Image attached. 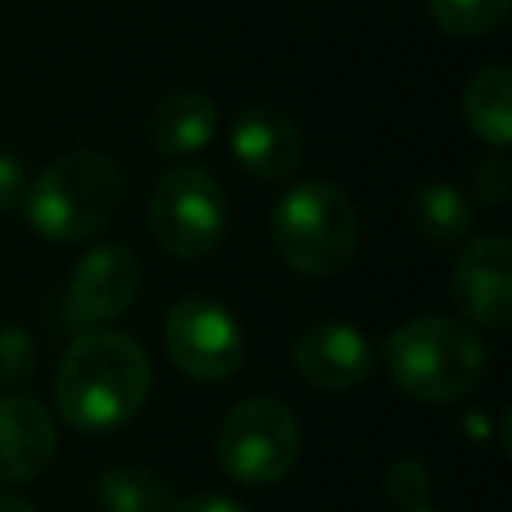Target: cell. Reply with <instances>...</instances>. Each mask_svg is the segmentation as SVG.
<instances>
[{"label": "cell", "mask_w": 512, "mask_h": 512, "mask_svg": "<svg viewBox=\"0 0 512 512\" xmlns=\"http://www.w3.org/2000/svg\"><path fill=\"white\" fill-rule=\"evenodd\" d=\"M152 392V360L128 332L84 328L64 348L52 400L72 432L96 436L128 424Z\"/></svg>", "instance_id": "1"}, {"label": "cell", "mask_w": 512, "mask_h": 512, "mask_svg": "<svg viewBox=\"0 0 512 512\" xmlns=\"http://www.w3.org/2000/svg\"><path fill=\"white\" fill-rule=\"evenodd\" d=\"M384 368L404 396L424 404H448L480 388L488 352L472 324L428 312L404 320L384 340Z\"/></svg>", "instance_id": "2"}, {"label": "cell", "mask_w": 512, "mask_h": 512, "mask_svg": "<svg viewBox=\"0 0 512 512\" xmlns=\"http://www.w3.org/2000/svg\"><path fill=\"white\" fill-rule=\"evenodd\" d=\"M124 176L108 152L80 148L68 156H56L36 172V180L24 188V216L28 224L56 240V244H80L96 236L116 204H120Z\"/></svg>", "instance_id": "3"}, {"label": "cell", "mask_w": 512, "mask_h": 512, "mask_svg": "<svg viewBox=\"0 0 512 512\" xmlns=\"http://www.w3.org/2000/svg\"><path fill=\"white\" fill-rule=\"evenodd\" d=\"M360 240V216L332 180H304L272 208V248L300 276L340 272Z\"/></svg>", "instance_id": "4"}, {"label": "cell", "mask_w": 512, "mask_h": 512, "mask_svg": "<svg viewBox=\"0 0 512 512\" xmlns=\"http://www.w3.org/2000/svg\"><path fill=\"white\" fill-rule=\"evenodd\" d=\"M300 456V420L276 396H248L228 408L216 432V464L244 488L280 484Z\"/></svg>", "instance_id": "5"}, {"label": "cell", "mask_w": 512, "mask_h": 512, "mask_svg": "<svg viewBox=\"0 0 512 512\" xmlns=\"http://www.w3.org/2000/svg\"><path fill=\"white\" fill-rule=\"evenodd\" d=\"M148 220L164 252L180 260H200L224 240L228 200L212 180V172L196 164H176L156 180Z\"/></svg>", "instance_id": "6"}, {"label": "cell", "mask_w": 512, "mask_h": 512, "mask_svg": "<svg viewBox=\"0 0 512 512\" xmlns=\"http://www.w3.org/2000/svg\"><path fill=\"white\" fill-rule=\"evenodd\" d=\"M164 352L196 384H220L244 364V332L212 296H180L164 316Z\"/></svg>", "instance_id": "7"}, {"label": "cell", "mask_w": 512, "mask_h": 512, "mask_svg": "<svg viewBox=\"0 0 512 512\" xmlns=\"http://www.w3.org/2000/svg\"><path fill=\"white\" fill-rule=\"evenodd\" d=\"M136 288H140L136 256L124 244H96L72 264L64 292V324L72 332L104 328L136 300Z\"/></svg>", "instance_id": "8"}, {"label": "cell", "mask_w": 512, "mask_h": 512, "mask_svg": "<svg viewBox=\"0 0 512 512\" xmlns=\"http://www.w3.org/2000/svg\"><path fill=\"white\" fill-rule=\"evenodd\" d=\"M452 296L476 328H504L512 320V244L476 236L452 264Z\"/></svg>", "instance_id": "9"}, {"label": "cell", "mask_w": 512, "mask_h": 512, "mask_svg": "<svg viewBox=\"0 0 512 512\" xmlns=\"http://www.w3.org/2000/svg\"><path fill=\"white\" fill-rule=\"evenodd\" d=\"M372 360H376V352H372L368 336L340 320H316L292 344L296 372L312 388H324V392H348V388L364 384V376L372 372Z\"/></svg>", "instance_id": "10"}, {"label": "cell", "mask_w": 512, "mask_h": 512, "mask_svg": "<svg viewBox=\"0 0 512 512\" xmlns=\"http://www.w3.org/2000/svg\"><path fill=\"white\" fill-rule=\"evenodd\" d=\"M56 456V420L52 412L28 396H0V484L36 480Z\"/></svg>", "instance_id": "11"}, {"label": "cell", "mask_w": 512, "mask_h": 512, "mask_svg": "<svg viewBox=\"0 0 512 512\" xmlns=\"http://www.w3.org/2000/svg\"><path fill=\"white\" fill-rule=\"evenodd\" d=\"M228 144H232V156L240 160V168L260 180H284L288 172H296L300 152H304L296 124L284 112L264 108V104L244 108L236 116Z\"/></svg>", "instance_id": "12"}, {"label": "cell", "mask_w": 512, "mask_h": 512, "mask_svg": "<svg viewBox=\"0 0 512 512\" xmlns=\"http://www.w3.org/2000/svg\"><path fill=\"white\" fill-rule=\"evenodd\" d=\"M212 136H216V104L196 88L168 92L148 120V140L168 160L204 152Z\"/></svg>", "instance_id": "13"}, {"label": "cell", "mask_w": 512, "mask_h": 512, "mask_svg": "<svg viewBox=\"0 0 512 512\" xmlns=\"http://www.w3.org/2000/svg\"><path fill=\"white\" fill-rule=\"evenodd\" d=\"M92 500L100 512H172L176 504L168 480L144 464H108L96 472Z\"/></svg>", "instance_id": "14"}, {"label": "cell", "mask_w": 512, "mask_h": 512, "mask_svg": "<svg viewBox=\"0 0 512 512\" xmlns=\"http://www.w3.org/2000/svg\"><path fill=\"white\" fill-rule=\"evenodd\" d=\"M464 120L472 136L492 148H508L512 140V72L504 64L480 68L464 88Z\"/></svg>", "instance_id": "15"}, {"label": "cell", "mask_w": 512, "mask_h": 512, "mask_svg": "<svg viewBox=\"0 0 512 512\" xmlns=\"http://www.w3.org/2000/svg\"><path fill=\"white\" fill-rule=\"evenodd\" d=\"M408 220L432 244H452L472 228V204L456 184L432 180V184L416 188V196L408 204Z\"/></svg>", "instance_id": "16"}, {"label": "cell", "mask_w": 512, "mask_h": 512, "mask_svg": "<svg viewBox=\"0 0 512 512\" xmlns=\"http://www.w3.org/2000/svg\"><path fill=\"white\" fill-rule=\"evenodd\" d=\"M512 0H428V12L436 20L440 32L472 40V36H488L504 24Z\"/></svg>", "instance_id": "17"}, {"label": "cell", "mask_w": 512, "mask_h": 512, "mask_svg": "<svg viewBox=\"0 0 512 512\" xmlns=\"http://www.w3.org/2000/svg\"><path fill=\"white\" fill-rule=\"evenodd\" d=\"M384 496H388L396 508H404V512L424 508L428 496H432V472H428V464L416 460V456L392 460V464L384 468Z\"/></svg>", "instance_id": "18"}, {"label": "cell", "mask_w": 512, "mask_h": 512, "mask_svg": "<svg viewBox=\"0 0 512 512\" xmlns=\"http://www.w3.org/2000/svg\"><path fill=\"white\" fill-rule=\"evenodd\" d=\"M32 360H36V348H32V336L16 324H0V384H20L28 380L32 372Z\"/></svg>", "instance_id": "19"}, {"label": "cell", "mask_w": 512, "mask_h": 512, "mask_svg": "<svg viewBox=\"0 0 512 512\" xmlns=\"http://www.w3.org/2000/svg\"><path fill=\"white\" fill-rule=\"evenodd\" d=\"M472 188H476V196H480L484 204H504V200H508V192H512V164H508L504 148H496L488 160L476 164Z\"/></svg>", "instance_id": "20"}, {"label": "cell", "mask_w": 512, "mask_h": 512, "mask_svg": "<svg viewBox=\"0 0 512 512\" xmlns=\"http://www.w3.org/2000/svg\"><path fill=\"white\" fill-rule=\"evenodd\" d=\"M28 188V172L12 152H0V212H12L24 200Z\"/></svg>", "instance_id": "21"}, {"label": "cell", "mask_w": 512, "mask_h": 512, "mask_svg": "<svg viewBox=\"0 0 512 512\" xmlns=\"http://www.w3.org/2000/svg\"><path fill=\"white\" fill-rule=\"evenodd\" d=\"M172 512H248V508L236 504L232 496H220V492H196V496L176 500Z\"/></svg>", "instance_id": "22"}, {"label": "cell", "mask_w": 512, "mask_h": 512, "mask_svg": "<svg viewBox=\"0 0 512 512\" xmlns=\"http://www.w3.org/2000/svg\"><path fill=\"white\" fill-rule=\"evenodd\" d=\"M0 512H40V508L32 500H24L20 492H12V488L0 484Z\"/></svg>", "instance_id": "23"}, {"label": "cell", "mask_w": 512, "mask_h": 512, "mask_svg": "<svg viewBox=\"0 0 512 512\" xmlns=\"http://www.w3.org/2000/svg\"><path fill=\"white\" fill-rule=\"evenodd\" d=\"M412 512H432V508H428V504H424V508H412Z\"/></svg>", "instance_id": "24"}]
</instances>
